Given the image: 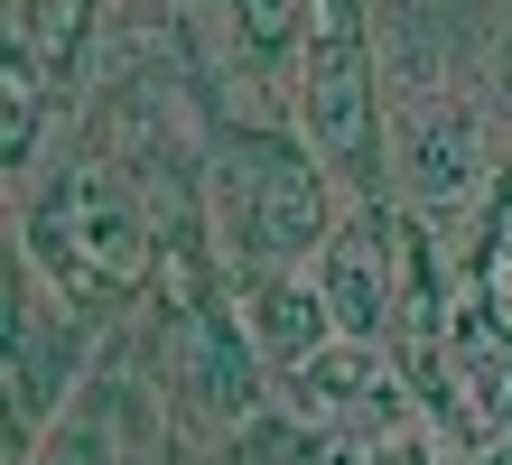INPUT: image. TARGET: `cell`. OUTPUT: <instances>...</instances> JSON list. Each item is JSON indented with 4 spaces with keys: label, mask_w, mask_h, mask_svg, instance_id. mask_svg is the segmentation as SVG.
Segmentation results:
<instances>
[{
    "label": "cell",
    "mask_w": 512,
    "mask_h": 465,
    "mask_svg": "<svg viewBox=\"0 0 512 465\" xmlns=\"http://www.w3.org/2000/svg\"><path fill=\"white\" fill-rule=\"evenodd\" d=\"M243 326H252V345L280 363V372L336 335V317H326V298H317V279H308V289H298V279H261V289L243 298Z\"/></svg>",
    "instance_id": "cell-6"
},
{
    "label": "cell",
    "mask_w": 512,
    "mask_h": 465,
    "mask_svg": "<svg viewBox=\"0 0 512 465\" xmlns=\"http://www.w3.org/2000/svg\"><path fill=\"white\" fill-rule=\"evenodd\" d=\"M224 214H233V242L252 261H298L326 233V186L289 140H243V159L224 177Z\"/></svg>",
    "instance_id": "cell-3"
},
{
    "label": "cell",
    "mask_w": 512,
    "mask_h": 465,
    "mask_svg": "<svg viewBox=\"0 0 512 465\" xmlns=\"http://www.w3.org/2000/svg\"><path fill=\"white\" fill-rule=\"evenodd\" d=\"M475 289H485V326L512 335V196L494 205V224H485V252H475Z\"/></svg>",
    "instance_id": "cell-8"
},
{
    "label": "cell",
    "mask_w": 512,
    "mask_h": 465,
    "mask_svg": "<svg viewBox=\"0 0 512 465\" xmlns=\"http://www.w3.org/2000/svg\"><path fill=\"white\" fill-rule=\"evenodd\" d=\"M485 465H512V447H494V456H485Z\"/></svg>",
    "instance_id": "cell-12"
},
{
    "label": "cell",
    "mask_w": 512,
    "mask_h": 465,
    "mask_svg": "<svg viewBox=\"0 0 512 465\" xmlns=\"http://www.w3.org/2000/svg\"><path fill=\"white\" fill-rule=\"evenodd\" d=\"M457 382H447V400H457L466 438H503L512 428V354L503 345H457Z\"/></svg>",
    "instance_id": "cell-7"
},
{
    "label": "cell",
    "mask_w": 512,
    "mask_h": 465,
    "mask_svg": "<svg viewBox=\"0 0 512 465\" xmlns=\"http://www.w3.org/2000/svg\"><path fill=\"white\" fill-rule=\"evenodd\" d=\"M308 140L326 168L373 177V75H364V19L354 0H308Z\"/></svg>",
    "instance_id": "cell-2"
},
{
    "label": "cell",
    "mask_w": 512,
    "mask_h": 465,
    "mask_svg": "<svg viewBox=\"0 0 512 465\" xmlns=\"http://www.w3.org/2000/svg\"><path fill=\"white\" fill-rule=\"evenodd\" d=\"M289 400L308 419H401V382L382 372V354H373V335H326L317 354H298L289 363Z\"/></svg>",
    "instance_id": "cell-4"
},
{
    "label": "cell",
    "mask_w": 512,
    "mask_h": 465,
    "mask_svg": "<svg viewBox=\"0 0 512 465\" xmlns=\"http://www.w3.org/2000/svg\"><path fill=\"white\" fill-rule=\"evenodd\" d=\"M391 465H429V456H419V447H410V438H391Z\"/></svg>",
    "instance_id": "cell-11"
},
{
    "label": "cell",
    "mask_w": 512,
    "mask_h": 465,
    "mask_svg": "<svg viewBox=\"0 0 512 465\" xmlns=\"http://www.w3.org/2000/svg\"><path fill=\"white\" fill-rule=\"evenodd\" d=\"M38 465H103V447H75V438H66V447H47Z\"/></svg>",
    "instance_id": "cell-10"
},
{
    "label": "cell",
    "mask_w": 512,
    "mask_h": 465,
    "mask_svg": "<svg viewBox=\"0 0 512 465\" xmlns=\"http://www.w3.org/2000/svg\"><path fill=\"white\" fill-rule=\"evenodd\" d=\"M28 242H38V261L66 279L75 298H122V289H140V279H149V252H159L149 224H140V205L103 168H84L66 196H47Z\"/></svg>",
    "instance_id": "cell-1"
},
{
    "label": "cell",
    "mask_w": 512,
    "mask_h": 465,
    "mask_svg": "<svg viewBox=\"0 0 512 465\" xmlns=\"http://www.w3.org/2000/svg\"><path fill=\"white\" fill-rule=\"evenodd\" d=\"M233 19H243V38L261 56H280L289 38H308V0H233Z\"/></svg>",
    "instance_id": "cell-9"
},
{
    "label": "cell",
    "mask_w": 512,
    "mask_h": 465,
    "mask_svg": "<svg viewBox=\"0 0 512 465\" xmlns=\"http://www.w3.org/2000/svg\"><path fill=\"white\" fill-rule=\"evenodd\" d=\"M317 298H326V317H336V335H382L391 326V252H382V233L364 224H336L317 242Z\"/></svg>",
    "instance_id": "cell-5"
}]
</instances>
